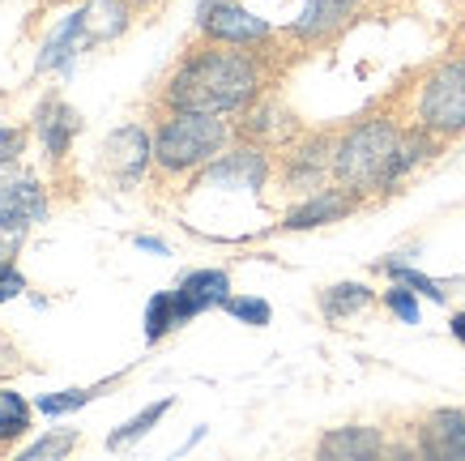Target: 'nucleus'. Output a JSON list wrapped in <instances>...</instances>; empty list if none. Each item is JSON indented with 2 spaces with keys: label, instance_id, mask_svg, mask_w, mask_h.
I'll return each instance as SVG.
<instances>
[{
  "label": "nucleus",
  "instance_id": "obj_1",
  "mask_svg": "<svg viewBox=\"0 0 465 461\" xmlns=\"http://www.w3.org/2000/svg\"><path fill=\"white\" fill-rule=\"evenodd\" d=\"M265 85L261 60L252 52H243L235 43H213V47H197L183 60L180 69L171 73L163 103L171 112H240L248 107Z\"/></svg>",
  "mask_w": 465,
  "mask_h": 461
},
{
  "label": "nucleus",
  "instance_id": "obj_2",
  "mask_svg": "<svg viewBox=\"0 0 465 461\" xmlns=\"http://www.w3.org/2000/svg\"><path fill=\"white\" fill-rule=\"evenodd\" d=\"M401 128L393 120H363L354 125L346 137L333 145V180L341 188L359 193H376L397 184V150H401Z\"/></svg>",
  "mask_w": 465,
  "mask_h": 461
},
{
  "label": "nucleus",
  "instance_id": "obj_3",
  "mask_svg": "<svg viewBox=\"0 0 465 461\" xmlns=\"http://www.w3.org/2000/svg\"><path fill=\"white\" fill-rule=\"evenodd\" d=\"M231 141V125L213 112H171L154 133V163L167 175H183L213 163Z\"/></svg>",
  "mask_w": 465,
  "mask_h": 461
},
{
  "label": "nucleus",
  "instance_id": "obj_4",
  "mask_svg": "<svg viewBox=\"0 0 465 461\" xmlns=\"http://www.w3.org/2000/svg\"><path fill=\"white\" fill-rule=\"evenodd\" d=\"M414 115H419V128L440 137L465 133V60H449L436 73H427Z\"/></svg>",
  "mask_w": 465,
  "mask_h": 461
},
{
  "label": "nucleus",
  "instance_id": "obj_5",
  "mask_svg": "<svg viewBox=\"0 0 465 461\" xmlns=\"http://www.w3.org/2000/svg\"><path fill=\"white\" fill-rule=\"evenodd\" d=\"M201 30L213 43H235V47H252V43L269 39V22H261L256 14H248L235 0H213L201 9Z\"/></svg>",
  "mask_w": 465,
  "mask_h": 461
},
{
  "label": "nucleus",
  "instance_id": "obj_6",
  "mask_svg": "<svg viewBox=\"0 0 465 461\" xmlns=\"http://www.w3.org/2000/svg\"><path fill=\"white\" fill-rule=\"evenodd\" d=\"M150 158H154V141H150V133H145L142 125H124L103 145V167L124 184L137 180V175L150 167Z\"/></svg>",
  "mask_w": 465,
  "mask_h": 461
},
{
  "label": "nucleus",
  "instance_id": "obj_7",
  "mask_svg": "<svg viewBox=\"0 0 465 461\" xmlns=\"http://www.w3.org/2000/svg\"><path fill=\"white\" fill-rule=\"evenodd\" d=\"M47 196H43L39 180H17L0 188V236H26L30 226L43 218Z\"/></svg>",
  "mask_w": 465,
  "mask_h": 461
},
{
  "label": "nucleus",
  "instance_id": "obj_8",
  "mask_svg": "<svg viewBox=\"0 0 465 461\" xmlns=\"http://www.w3.org/2000/svg\"><path fill=\"white\" fill-rule=\"evenodd\" d=\"M231 299V278L223 269H193L183 274L180 286H175V307H180V325L210 312V307H223Z\"/></svg>",
  "mask_w": 465,
  "mask_h": 461
},
{
  "label": "nucleus",
  "instance_id": "obj_9",
  "mask_svg": "<svg viewBox=\"0 0 465 461\" xmlns=\"http://www.w3.org/2000/svg\"><path fill=\"white\" fill-rule=\"evenodd\" d=\"M419 448L427 457L440 461H465V415L461 410H436L427 415L423 432H419Z\"/></svg>",
  "mask_w": 465,
  "mask_h": 461
},
{
  "label": "nucleus",
  "instance_id": "obj_10",
  "mask_svg": "<svg viewBox=\"0 0 465 461\" xmlns=\"http://www.w3.org/2000/svg\"><path fill=\"white\" fill-rule=\"evenodd\" d=\"M359 5L363 0H308L295 22V35L299 39H329L359 14Z\"/></svg>",
  "mask_w": 465,
  "mask_h": 461
},
{
  "label": "nucleus",
  "instance_id": "obj_11",
  "mask_svg": "<svg viewBox=\"0 0 465 461\" xmlns=\"http://www.w3.org/2000/svg\"><path fill=\"white\" fill-rule=\"evenodd\" d=\"M354 210V193L351 188H316V193L299 205L291 218H286V226L291 231H303V226H324V223H338V218H346V214Z\"/></svg>",
  "mask_w": 465,
  "mask_h": 461
},
{
  "label": "nucleus",
  "instance_id": "obj_12",
  "mask_svg": "<svg viewBox=\"0 0 465 461\" xmlns=\"http://www.w3.org/2000/svg\"><path fill=\"white\" fill-rule=\"evenodd\" d=\"M384 453V436L376 427H333L321 440V457H338V461H363Z\"/></svg>",
  "mask_w": 465,
  "mask_h": 461
},
{
  "label": "nucleus",
  "instance_id": "obj_13",
  "mask_svg": "<svg viewBox=\"0 0 465 461\" xmlns=\"http://www.w3.org/2000/svg\"><path fill=\"white\" fill-rule=\"evenodd\" d=\"M35 128H39V137H43V150L52 154V158H60V154L69 150L73 133H77V112H73L69 103L52 98V103H43L39 112H35Z\"/></svg>",
  "mask_w": 465,
  "mask_h": 461
},
{
  "label": "nucleus",
  "instance_id": "obj_14",
  "mask_svg": "<svg viewBox=\"0 0 465 461\" xmlns=\"http://www.w3.org/2000/svg\"><path fill=\"white\" fill-rule=\"evenodd\" d=\"M265 154L261 150H235V154H223L218 167L210 171L213 184H226V180H240L243 188H261L265 184Z\"/></svg>",
  "mask_w": 465,
  "mask_h": 461
},
{
  "label": "nucleus",
  "instance_id": "obj_15",
  "mask_svg": "<svg viewBox=\"0 0 465 461\" xmlns=\"http://www.w3.org/2000/svg\"><path fill=\"white\" fill-rule=\"evenodd\" d=\"M371 299L376 295L363 282H338V286H329L321 295V312H324V321H351L363 307H371Z\"/></svg>",
  "mask_w": 465,
  "mask_h": 461
},
{
  "label": "nucleus",
  "instance_id": "obj_16",
  "mask_svg": "<svg viewBox=\"0 0 465 461\" xmlns=\"http://www.w3.org/2000/svg\"><path fill=\"white\" fill-rule=\"evenodd\" d=\"M329 171H333V150L324 137L291 154V184H299V188H321Z\"/></svg>",
  "mask_w": 465,
  "mask_h": 461
},
{
  "label": "nucleus",
  "instance_id": "obj_17",
  "mask_svg": "<svg viewBox=\"0 0 465 461\" xmlns=\"http://www.w3.org/2000/svg\"><path fill=\"white\" fill-rule=\"evenodd\" d=\"M30 432V406L9 385H0V445H14L17 436Z\"/></svg>",
  "mask_w": 465,
  "mask_h": 461
},
{
  "label": "nucleus",
  "instance_id": "obj_18",
  "mask_svg": "<svg viewBox=\"0 0 465 461\" xmlns=\"http://www.w3.org/2000/svg\"><path fill=\"white\" fill-rule=\"evenodd\" d=\"M171 329H180V307H175V291H158L145 307V337L158 342V337H167Z\"/></svg>",
  "mask_w": 465,
  "mask_h": 461
},
{
  "label": "nucleus",
  "instance_id": "obj_19",
  "mask_svg": "<svg viewBox=\"0 0 465 461\" xmlns=\"http://www.w3.org/2000/svg\"><path fill=\"white\" fill-rule=\"evenodd\" d=\"M167 410H171V397H167V402H154V406H150V410H142L137 419H128L124 427H120V432H115L112 440H107V445H112V448H124L128 440H137V436H145V432H150V427H154V423L163 419Z\"/></svg>",
  "mask_w": 465,
  "mask_h": 461
},
{
  "label": "nucleus",
  "instance_id": "obj_20",
  "mask_svg": "<svg viewBox=\"0 0 465 461\" xmlns=\"http://www.w3.org/2000/svg\"><path fill=\"white\" fill-rule=\"evenodd\" d=\"M226 312H231V316H235V321H243V325H256V329H261V325H269V304L265 299H248V295H231V299H226Z\"/></svg>",
  "mask_w": 465,
  "mask_h": 461
},
{
  "label": "nucleus",
  "instance_id": "obj_21",
  "mask_svg": "<svg viewBox=\"0 0 465 461\" xmlns=\"http://www.w3.org/2000/svg\"><path fill=\"white\" fill-rule=\"evenodd\" d=\"M384 274H389V278H397V282H406L410 291H423L427 299H444V291H440L436 282L431 278H423V274H419V269H410V266H401V261H389V266H384Z\"/></svg>",
  "mask_w": 465,
  "mask_h": 461
},
{
  "label": "nucleus",
  "instance_id": "obj_22",
  "mask_svg": "<svg viewBox=\"0 0 465 461\" xmlns=\"http://www.w3.org/2000/svg\"><path fill=\"white\" fill-rule=\"evenodd\" d=\"M384 307H389L393 316H401L406 325L419 321V299H414V291H410L406 282H401V286H389V291H384Z\"/></svg>",
  "mask_w": 465,
  "mask_h": 461
},
{
  "label": "nucleus",
  "instance_id": "obj_23",
  "mask_svg": "<svg viewBox=\"0 0 465 461\" xmlns=\"http://www.w3.org/2000/svg\"><path fill=\"white\" fill-rule=\"evenodd\" d=\"M22 291H26V278L17 274V266L9 256H0V304H5V299H17Z\"/></svg>",
  "mask_w": 465,
  "mask_h": 461
},
{
  "label": "nucleus",
  "instance_id": "obj_24",
  "mask_svg": "<svg viewBox=\"0 0 465 461\" xmlns=\"http://www.w3.org/2000/svg\"><path fill=\"white\" fill-rule=\"evenodd\" d=\"M77 445V432H64V436H52V440H39V445L26 448V457H60V453H69Z\"/></svg>",
  "mask_w": 465,
  "mask_h": 461
},
{
  "label": "nucleus",
  "instance_id": "obj_25",
  "mask_svg": "<svg viewBox=\"0 0 465 461\" xmlns=\"http://www.w3.org/2000/svg\"><path fill=\"white\" fill-rule=\"evenodd\" d=\"M22 145H26V133H22V128H0V171L9 167V163H17Z\"/></svg>",
  "mask_w": 465,
  "mask_h": 461
},
{
  "label": "nucleus",
  "instance_id": "obj_26",
  "mask_svg": "<svg viewBox=\"0 0 465 461\" xmlns=\"http://www.w3.org/2000/svg\"><path fill=\"white\" fill-rule=\"evenodd\" d=\"M90 393H82V389H73V393H60V397H43L39 402V410L43 415H64V410H73V406H82Z\"/></svg>",
  "mask_w": 465,
  "mask_h": 461
},
{
  "label": "nucleus",
  "instance_id": "obj_27",
  "mask_svg": "<svg viewBox=\"0 0 465 461\" xmlns=\"http://www.w3.org/2000/svg\"><path fill=\"white\" fill-rule=\"evenodd\" d=\"M452 337L465 346V312H457V316H452Z\"/></svg>",
  "mask_w": 465,
  "mask_h": 461
}]
</instances>
